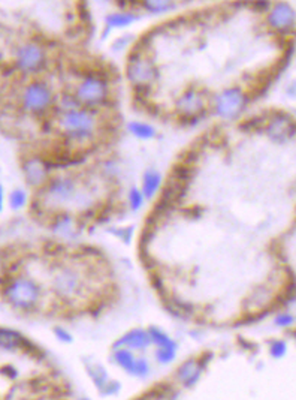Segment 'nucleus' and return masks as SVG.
Listing matches in <instances>:
<instances>
[{
    "instance_id": "1",
    "label": "nucleus",
    "mask_w": 296,
    "mask_h": 400,
    "mask_svg": "<svg viewBox=\"0 0 296 400\" xmlns=\"http://www.w3.org/2000/svg\"><path fill=\"white\" fill-rule=\"evenodd\" d=\"M100 111L78 106L65 111L57 117V128L66 142L86 146L93 144L100 132L102 120L99 117Z\"/></svg>"
},
{
    "instance_id": "2",
    "label": "nucleus",
    "mask_w": 296,
    "mask_h": 400,
    "mask_svg": "<svg viewBox=\"0 0 296 400\" xmlns=\"http://www.w3.org/2000/svg\"><path fill=\"white\" fill-rule=\"evenodd\" d=\"M81 106L100 111L112 100L109 78L100 72H87L76 83L73 92Z\"/></svg>"
},
{
    "instance_id": "3",
    "label": "nucleus",
    "mask_w": 296,
    "mask_h": 400,
    "mask_svg": "<svg viewBox=\"0 0 296 400\" xmlns=\"http://www.w3.org/2000/svg\"><path fill=\"white\" fill-rule=\"evenodd\" d=\"M147 45H135L126 62V78L132 87L154 86L159 80V69L148 54Z\"/></svg>"
},
{
    "instance_id": "4",
    "label": "nucleus",
    "mask_w": 296,
    "mask_h": 400,
    "mask_svg": "<svg viewBox=\"0 0 296 400\" xmlns=\"http://www.w3.org/2000/svg\"><path fill=\"white\" fill-rule=\"evenodd\" d=\"M3 299L14 309L29 312L40 300V286L30 277H15L6 283Z\"/></svg>"
},
{
    "instance_id": "5",
    "label": "nucleus",
    "mask_w": 296,
    "mask_h": 400,
    "mask_svg": "<svg viewBox=\"0 0 296 400\" xmlns=\"http://www.w3.org/2000/svg\"><path fill=\"white\" fill-rule=\"evenodd\" d=\"M89 276L75 268V267H62L53 277V289L56 296L63 301L79 300L87 293Z\"/></svg>"
},
{
    "instance_id": "6",
    "label": "nucleus",
    "mask_w": 296,
    "mask_h": 400,
    "mask_svg": "<svg viewBox=\"0 0 296 400\" xmlns=\"http://www.w3.org/2000/svg\"><path fill=\"white\" fill-rule=\"evenodd\" d=\"M250 96L239 86H230L220 90L211 99V108L217 117L223 120H235L245 111Z\"/></svg>"
},
{
    "instance_id": "7",
    "label": "nucleus",
    "mask_w": 296,
    "mask_h": 400,
    "mask_svg": "<svg viewBox=\"0 0 296 400\" xmlns=\"http://www.w3.org/2000/svg\"><path fill=\"white\" fill-rule=\"evenodd\" d=\"M211 103L203 90L197 87H187L175 100V113L184 123H197L206 116Z\"/></svg>"
},
{
    "instance_id": "8",
    "label": "nucleus",
    "mask_w": 296,
    "mask_h": 400,
    "mask_svg": "<svg viewBox=\"0 0 296 400\" xmlns=\"http://www.w3.org/2000/svg\"><path fill=\"white\" fill-rule=\"evenodd\" d=\"M81 185L82 183L73 175L51 177L45 185V202L53 207H72Z\"/></svg>"
},
{
    "instance_id": "9",
    "label": "nucleus",
    "mask_w": 296,
    "mask_h": 400,
    "mask_svg": "<svg viewBox=\"0 0 296 400\" xmlns=\"http://www.w3.org/2000/svg\"><path fill=\"white\" fill-rule=\"evenodd\" d=\"M265 24L278 36H289L296 29V9L286 0L272 2L265 14Z\"/></svg>"
},
{
    "instance_id": "10",
    "label": "nucleus",
    "mask_w": 296,
    "mask_h": 400,
    "mask_svg": "<svg viewBox=\"0 0 296 400\" xmlns=\"http://www.w3.org/2000/svg\"><path fill=\"white\" fill-rule=\"evenodd\" d=\"M56 95L53 89L44 81H32L21 93V106L32 114H42L54 106Z\"/></svg>"
},
{
    "instance_id": "11",
    "label": "nucleus",
    "mask_w": 296,
    "mask_h": 400,
    "mask_svg": "<svg viewBox=\"0 0 296 400\" xmlns=\"http://www.w3.org/2000/svg\"><path fill=\"white\" fill-rule=\"evenodd\" d=\"M268 138L275 144H286L296 136V122L286 113H274L265 125Z\"/></svg>"
},
{
    "instance_id": "12",
    "label": "nucleus",
    "mask_w": 296,
    "mask_h": 400,
    "mask_svg": "<svg viewBox=\"0 0 296 400\" xmlns=\"http://www.w3.org/2000/svg\"><path fill=\"white\" fill-rule=\"evenodd\" d=\"M17 67L24 74H34L47 63V53L42 45L36 42H27L17 51Z\"/></svg>"
},
{
    "instance_id": "13",
    "label": "nucleus",
    "mask_w": 296,
    "mask_h": 400,
    "mask_svg": "<svg viewBox=\"0 0 296 400\" xmlns=\"http://www.w3.org/2000/svg\"><path fill=\"white\" fill-rule=\"evenodd\" d=\"M206 366V360L200 358V357H195V358H189L187 361L181 363L180 367L175 372V379L180 385H183L184 388H190L196 384L200 379L203 370Z\"/></svg>"
},
{
    "instance_id": "14",
    "label": "nucleus",
    "mask_w": 296,
    "mask_h": 400,
    "mask_svg": "<svg viewBox=\"0 0 296 400\" xmlns=\"http://www.w3.org/2000/svg\"><path fill=\"white\" fill-rule=\"evenodd\" d=\"M23 171H24V177L29 186L32 188H40L45 186L48 183V180L51 178V168L50 165L42 161L40 158H30L24 162L23 165Z\"/></svg>"
},
{
    "instance_id": "15",
    "label": "nucleus",
    "mask_w": 296,
    "mask_h": 400,
    "mask_svg": "<svg viewBox=\"0 0 296 400\" xmlns=\"http://www.w3.org/2000/svg\"><path fill=\"white\" fill-rule=\"evenodd\" d=\"M148 346H151V339L145 329H132L112 343V349L128 348L131 351H145Z\"/></svg>"
},
{
    "instance_id": "16",
    "label": "nucleus",
    "mask_w": 296,
    "mask_h": 400,
    "mask_svg": "<svg viewBox=\"0 0 296 400\" xmlns=\"http://www.w3.org/2000/svg\"><path fill=\"white\" fill-rule=\"evenodd\" d=\"M29 346H30V340H27L21 333L11 330V329H0V349L29 351Z\"/></svg>"
},
{
    "instance_id": "17",
    "label": "nucleus",
    "mask_w": 296,
    "mask_h": 400,
    "mask_svg": "<svg viewBox=\"0 0 296 400\" xmlns=\"http://www.w3.org/2000/svg\"><path fill=\"white\" fill-rule=\"evenodd\" d=\"M163 185V177L157 169H147L142 175V185H141V191L145 197V200H151L153 197L157 195L159 189Z\"/></svg>"
},
{
    "instance_id": "18",
    "label": "nucleus",
    "mask_w": 296,
    "mask_h": 400,
    "mask_svg": "<svg viewBox=\"0 0 296 400\" xmlns=\"http://www.w3.org/2000/svg\"><path fill=\"white\" fill-rule=\"evenodd\" d=\"M138 20V15L133 11H123L118 9L115 12H109L105 18V24L108 29H124L129 27Z\"/></svg>"
},
{
    "instance_id": "19",
    "label": "nucleus",
    "mask_w": 296,
    "mask_h": 400,
    "mask_svg": "<svg viewBox=\"0 0 296 400\" xmlns=\"http://www.w3.org/2000/svg\"><path fill=\"white\" fill-rule=\"evenodd\" d=\"M178 0H139V9L150 15H162L175 9Z\"/></svg>"
},
{
    "instance_id": "20",
    "label": "nucleus",
    "mask_w": 296,
    "mask_h": 400,
    "mask_svg": "<svg viewBox=\"0 0 296 400\" xmlns=\"http://www.w3.org/2000/svg\"><path fill=\"white\" fill-rule=\"evenodd\" d=\"M112 351H114L112 361L118 367H121L124 372H128L129 375H132L135 365H136V360H138V357H135L133 351L128 349V348H117V349H112Z\"/></svg>"
},
{
    "instance_id": "21",
    "label": "nucleus",
    "mask_w": 296,
    "mask_h": 400,
    "mask_svg": "<svg viewBox=\"0 0 296 400\" xmlns=\"http://www.w3.org/2000/svg\"><path fill=\"white\" fill-rule=\"evenodd\" d=\"M128 131L138 139H153L157 136V129L147 122H138V120H132L128 123Z\"/></svg>"
},
{
    "instance_id": "22",
    "label": "nucleus",
    "mask_w": 296,
    "mask_h": 400,
    "mask_svg": "<svg viewBox=\"0 0 296 400\" xmlns=\"http://www.w3.org/2000/svg\"><path fill=\"white\" fill-rule=\"evenodd\" d=\"M148 334H150V339H151V345H154L156 348H174V349H178V345L177 342L164 333L162 329L159 327H148Z\"/></svg>"
},
{
    "instance_id": "23",
    "label": "nucleus",
    "mask_w": 296,
    "mask_h": 400,
    "mask_svg": "<svg viewBox=\"0 0 296 400\" xmlns=\"http://www.w3.org/2000/svg\"><path fill=\"white\" fill-rule=\"evenodd\" d=\"M154 358L160 365H171L177 358V349H174V348H156Z\"/></svg>"
},
{
    "instance_id": "24",
    "label": "nucleus",
    "mask_w": 296,
    "mask_h": 400,
    "mask_svg": "<svg viewBox=\"0 0 296 400\" xmlns=\"http://www.w3.org/2000/svg\"><path fill=\"white\" fill-rule=\"evenodd\" d=\"M144 201H145V197H144V194H142L141 189L132 188L131 191L128 192V202H129V207H131L133 211L141 210L142 205H144Z\"/></svg>"
},
{
    "instance_id": "25",
    "label": "nucleus",
    "mask_w": 296,
    "mask_h": 400,
    "mask_svg": "<svg viewBox=\"0 0 296 400\" xmlns=\"http://www.w3.org/2000/svg\"><path fill=\"white\" fill-rule=\"evenodd\" d=\"M27 204V194L23 189H15L9 195V205L12 210H20Z\"/></svg>"
},
{
    "instance_id": "26",
    "label": "nucleus",
    "mask_w": 296,
    "mask_h": 400,
    "mask_svg": "<svg viewBox=\"0 0 296 400\" xmlns=\"http://www.w3.org/2000/svg\"><path fill=\"white\" fill-rule=\"evenodd\" d=\"M286 351H287V345H286L284 340H275V342H272V345L269 346V354H271V357H274V358H277V360L283 358V357L286 355Z\"/></svg>"
},
{
    "instance_id": "27",
    "label": "nucleus",
    "mask_w": 296,
    "mask_h": 400,
    "mask_svg": "<svg viewBox=\"0 0 296 400\" xmlns=\"http://www.w3.org/2000/svg\"><path fill=\"white\" fill-rule=\"evenodd\" d=\"M151 367H150V363L145 360V358H138L136 360V365H135V369H133V373L132 376H136V378H145L148 373H150Z\"/></svg>"
},
{
    "instance_id": "28",
    "label": "nucleus",
    "mask_w": 296,
    "mask_h": 400,
    "mask_svg": "<svg viewBox=\"0 0 296 400\" xmlns=\"http://www.w3.org/2000/svg\"><path fill=\"white\" fill-rule=\"evenodd\" d=\"M293 322H295V316L287 312H281L275 316V324L278 327H290L293 325Z\"/></svg>"
},
{
    "instance_id": "29",
    "label": "nucleus",
    "mask_w": 296,
    "mask_h": 400,
    "mask_svg": "<svg viewBox=\"0 0 296 400\" xmlns=\"http://www.w3.org/2000/svg\"><path fill=\"white\" fill-rule=\"evenodd\" d=\"M271 5H272L271 0H253L251 2V8L258 14H266L268 9L271 8Z\"/></svg>"
},
{
    "instance_id": "30",
    "label": "nucleus",
    "mask_w": 296,
    "mask_h": 400,
    "mask_svg": "<svg viewBox=\"0 0 296 400\" xmlns=\"http://www.w3.org/2000/svg\"><path fill=\"white\" fill-rule=\"evenodd\" d=\"M54 332H56V336H57V339L59 340H62V342H65V343H70L73 339H72V336H70V333L69 332H66L65 329H62V327H57V329H54Z\"/></svg>"
},
{
    "instance_id": "31",
    "label": "nucleus",
    "mask_w": 296,
    "mask_h": 400,
    "mask_svg": "<svg viewBox=\"0 0 296 400\" xmlns=\"http://www.w3.org/2000/svg\"><path fill=\"white\" fill-rule=\"evenodd\" d=\"M3 204H5V189H3V186L0 185V213H2V210H3Z\"/></svg>"
},
{
    "instance_id": "32",
    "label": "nucleus",
    "mask_w": 296,
    "mask_h": 400,
    "mask_svg": "<svg viewBox=\"0 0 296 400\" xmlns=\"http://www.w3.org/2000/svg\"><path fill=\"white\" fill-rule=\"evenodd\" d=\"M292 334H293V337H295V339H296V330H295V332H293V333H292Z\"/></svg>"
}]
</instances>
